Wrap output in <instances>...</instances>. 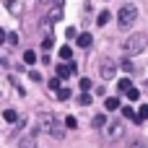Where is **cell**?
<instances>
[{"instance_id": "10", "label": "cell", "mask_w": 148, "mask_h": 148, "mask_svg": "<svg viewBox=\"0 0 148 148\" xmlns=\"http://www.w3.org/2000/svg\"><path fill=\"white\" fill-rule=\"evenodd\" d=\"M104 107H107L109 112H114V109H120V99H117V96H109V99L104 101Z\"/></svg>"}, {"instance_id": "28", "label": "cell", "mask_w": 148, "mask_h": 148, "mask_svg": "<svg viewBox=\"0 0 148 148\" xmlns=\"http://www.w3.org/2000/svg\"><path fill=\"white\" fill-rule=\"evenodd\" d=\"M65 36H68V39H75V36H78V31L70 26V29H65Z\"/></svg>"}, {"instance_id": "24", "label": "cell", "mask_w": 148, "mask_h": 148, "mask_svg": "<svg viewBox=\"0 0 148 148\" xmlns=\"http://www.w3.org/2000/svg\"><path fill=\"white\" fill-rule=\"evenodd\" d=\"M5 39H8V44H16V42H18V34H13V31H8V34H5Z\"/></svg>"}, {"instance_id": "6", "label": "cell", "mask_w": 148, "mask_h": 148, "mask_svg": "<svg viewBox=\"0 0 148 148\" xmlns=\"http://www.w3.org/2000/svg\"><path fill=\"white\" fill-rule=\"evenodd\" d=\"M60 18H62V8H60V5H52L49 13H47V23H55V21H60Z\"/></svg>"}, {"instance_id": "4", "label": "cell", "mask_w": 148, "mask_h": 148, "mask_svg": "<svg viewBox=\"0 0 148 148\" xmlns=\"http://www.w3.org/2000/svg\"><path fill=\"white\" fill-rule=\"evenodd\" d=\"M99 75H101L104 81H112V78L117 75V62H114V60H104V62L99 65Z\"/></svg>"}, {"instance_id": "23", "label": "cell", "mask_w": 148, "mask_h": 148, "mask_svg": "<svg viewBox=\"0 0 148 148\" xmlns=\"http://www.w3.org/2000/svg\"><path fill=\"white\" fill-rule=\"evenodd\" d=\"M65 127H70V130L78 127V120H75V117H65Z\"/></svg>"}, {"instance_id": "5", "label": "cell", "mask_w": 148, "mask_h": 148, "mask_svg": "<svg viewBox=\"0 0 148 148\" xmlns=\"http://www.w3.org/2000/svg\"><path fill=\"white\" fill-rule=\"evenodd\" d=\"M75 68H78L75 62H70V65H57V78H60V81H62V78H68L70 73H75Z\"/></svg>"}, {"instance_id": "2", "label": "cell", "mask_w": 148, "mask_h": 148, "mask_svg": "<svg viewBox=\"0 0 148 148\" xmlns=\"http://www.w3.org/2000/svg\"><path fill=\"white\" fill-rule=\"evenodd\" d=\"M135 21H138V8H135L133 3L122 5V8H120V13H117V23H120V29H130Z\"/></svg>"}, {"instance_id": "27", "label": "cell", "mask_w": 148, "mask_h": 148, "mask_svg": "<svg viewBox=\"0 0 148 148\" xmlns=\"http://www.w3.org/2000/svg\"><path fill=\"white\" fill-rule=\"evenodd\" d=\"M78 86H81V91H88V88H91V81H88V78H81Z\"/></svg>"}, {"instance_id": "12", "label": "cell", "mask_w": 148, "mask_h": 148, "mask_svg": "<svg viewBox=\"0 0 148 148\" xmlns=\"http://www.w3.org/2000/svg\"><path fill=\"white\" fill-rule=\"evenodd\" d=\"M125 94H127V99H130V101H138V99H140V91H138L135 86H130V88H127Z\"/></svg>"}, {"instance_id": "8", "label": "cell", "mask_w": 148, "mask_h": 148, "mask_svg": "<svg viewBox=\"0 0 148 148\" xmlns=\"http://www.w3.org/2000/svg\"><path fill=\"white\" fill-rule=\"evenodd\" d=\"M75 39H78V47H83V49H88V47H91V42H94V39H91V34H78Z\"/></svg>"}, {"instance_id": "9", "label": "cell", "mask_w": 148, "mask_h": 148, "mask_svg": "<svg viewBox=\"0 0 148 148\" xmlns=\"http://www.w3.org/2000/svg\"><path fill=\"white\" fill-rule=\"evenodd\" d=\"M109 18H112V13H109V10H101V13L96 16V26H107Z\"/></svg>"}, {"instance_id": "15", "label": "cell", "mask_w": 148, "mask_h": 148, "mask_svg": "<svg viewBox=\"0 0 148 148\" xmlns=\"http://www.w3.org/2000/svg\"><path fill=\"white\" fill-rule=\"evenodd\" d=\"M130 86H133V81H130V78H122V81H120V83H117V88H120V91H122V94H125V91H127V88H130Z\"/></svg>"}, {"instance_id": "21", "label": "cell", "mask_w": 148, "mask_h": 148, "mask_svg": "<svg viewBox=\"0 0 148 148\" xmlns=\"http://www.w3.org/2000/svg\"><path fill=\"white\" fill-rule=\"evenodd\" d=\"M23 60H26V62H29V65H31V62H34V60H36V55H34V52H31V49H26V52H23Z\"/></svg>"}, {"instance_id": "25", "label": "cell", "mask_w": 148, "mask_h": 148, "mask_svg": "<svg viewBox=\"0 0 148 148\" xmlns=\"http://www.w3.org/2000/svg\"><path fill=\"white\" fill-rule=\"evenodd\" d=\"M122 70H125V73H133V70H135V65H133L130 60H125V62H122Z\"/></svg>"}, {"instance_id": "20", "label": "cell", "mask_w": 148, "mask_h": 148, "mask_svg": "<svg viewBox=\"0 0 148 148\" xmlns=\"http://www.w3.org/2000/svg\"><path fill=\"white\" fill-rule=\"evenodd\" d=\"M122 114H125L127 120H135V122H138V114H135V112H133L130 107H125V109H122Z\"/></svg>"}, {"instance_id": "7", "label": "cell", "mask_w": 148, "mask_h": 148, "mask_svg": "<svg viewBox=\"0 0 148 148\" xmlns=\"http://www.w3.org/2000/svg\"><path fill=\"white\" fill-rule=\"evenodd\" d=\"M34 146H36V133L31 130V133H26L21 138V148H34Z\"/></svg>"}, {"instance_id": "17", "label": "cell", "mask_w": 148, "mask_h": 148, "mask_svg": "<svg viewBox=\"0 0 148 148\" xmlns=\"http://www.w3.org/2000/svg\"><path fill=\"white\" fill-rule=\"evenodd\" d=\"M57 99H60V101H65V99H70V91L60 86V88H57Z\"/></svg>"}, {"instance_id": "16", "label": "cell", "mask_w": 148, "mask_h": 148, "mask_svg": "<svg viewBox=\"0 0 148 148\" xmlns=\"http://www.w3.org/2000/svg\"><path fill=\"white\" fill-rule=\"evenodd\" d=\"M78 104H81V107H88V104H91V96H88V91H83V94L78 96Z\"/></svg>"}, {"instance_id": "3", "label": "cell", "mask_w": 148, "mask_h": 148, "mask_svg": "<svg viewBox=\"0 0 148 148\" xmlns=\"http://www.w3.org/2000/svg\"><path fill=\"white\" fill-rule=\"evenodd\" d=\"M122 135H125V125H122V122H107V125H104V138H107V140L114 143V140H120Z\"/></svg>"}, {"instance_id": "30", "label": "cell", "mask_w": 148, "mask_h": 148, "mask_svg": "<svg viewBox=\"0 0 148 148\" xmlns=\"http://www.w3.org/2000/svg\"><path fill=\"white\" fill-rule=\"evenodd\" d=\"M0 62H3V60H0Z\"/></svg>"}, {"instance_id": "18", "label": "cell", "mask_w": 148, "mask_h": 148, "mask_svg": "<svg viewBox=\"0 0 148 148\" xmlns=\"http://www.w3.org/2000/svg\"><path fill=\"white\" fill-rule=\"evenodd\" d=\"M143 120H148V104H143L140 112H138V122H143Z\"/></svg>"}, {"instance_id": "14", "label": "cell", "mask_w": 148, "mask_h": 148, "mask_svg": "<svg viewBox=\"0 0 148 148\" xmlns=\"http://www.w3.org/2000/svg\"><path fill=\"white\" fill-rule=\"evenodd\" d=\"M60 57H62V60H70V57H73V49H70L68 44H65V47H60Z\"/></svg>"}, {"instance_id": "26", "label": "cell", "mask_w": 148, "mask_h": 148, "mask_svg": "<svg viewBox=\"0 0 148 148\" xmlns=\"http://www.w3.org/2000/svg\"><path fill=\"white\" fill-rule=\"evenodd\" d=\"M47 86H49V88H52V91H57V88H60V86H62V83H60V78H52V81H49V83H47Z\"/></svg>"}, {"instance_id": "29", "label": "cell", "mask_w": 148, "mask_h": 148, "mask_svg": "<svg viewBox=\"0 0 148 148\" xmlns=\"http://www.w3.org/2000/svg\"><path fill=\"white\" fill-rule=\"evenodd\" d=\"M3 42H5V31L0 29V44H3Z\"/></svg>"}, {"instance_id": "11", "label": "cell", "mask_w": 148, "mask_h": 148, "mask_svg": "<svg viewBox=\"0 0 148 148\" xmlns=\"http://www.w3.org/2000/svg\"><path fill=\"white\" fill-rule=\"evenodd\" d=\"M47 130H49V133H52L55 138H62V135H65V130H62V125H57V122H52V125H49Z\"/></svg>"}, {"instance_id": "13", "label": "cell", "mask_w": 148, "mask_h": 148, "mask_svg": "<svg viewBox=\"0 0 148 148\" xmlns=\"http://www.w3.org/2000/svg\"><path fill=\"white\" fill-rule=\"evenodd\" d=\"M3 120H5V122H16V120H18V114H16L13 109H5V112H3Z\"/></svg>"}, {"instance_id": "22", "label": "cell", "mask_w": 148, "mask_h": 148, "mask_svg": "<svg viewBox=\"0 0 148 148\" xmlns=\"http://www.w3.org/2000/svg\"><path fill=\"white\" fill-rule=\"evenodd\" d=\"M94 125H96V127H104V125H107V117H104V114L94 117Z\"/></svg>"}, {"instance_id": "19", "label": "cell", "mask_w": 148, "mask_h": 148, "mask_svg": "<svg viewBox=\"0 0 148 148\" xmlns=\"http://www.w3.org/2000/svg\"><path fill=\"white\" fill-rule=\"evenodd\" d=\"M52 44H55V39H52V34L47 31V36H44V42H42V47H44V49H49Z\"/></svg>"}, {"instance_id": "1", "label": "cell", "mask_w": 148, "mask_h": 148, "mask_svg": "<svg viewBox=\"0 0 148 148\" xmlns=\"http://www.w3.org/2000/svg\"><path fill=\"white\" fill-rule=\"evenodd\" d=\"M148 47V34H130L125 42H122V52L125 55H140L143 49Z\"/></svg>"}]
</instances>
